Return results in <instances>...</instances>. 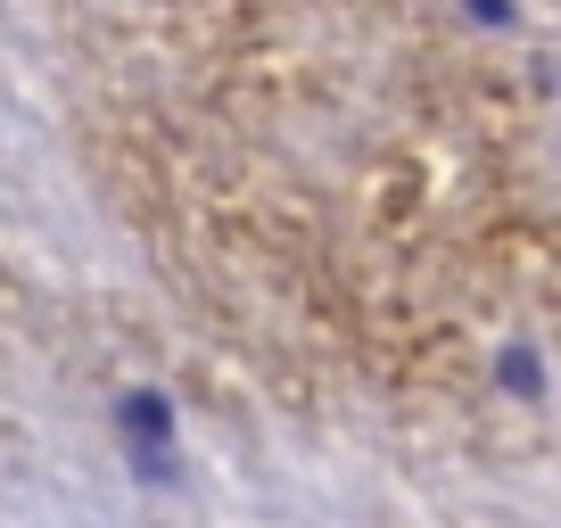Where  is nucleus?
Listing matches in <instances>:
<instances>
[]
</instances>
